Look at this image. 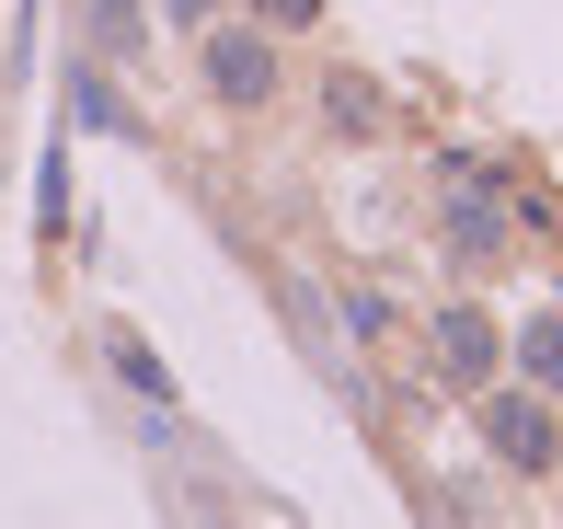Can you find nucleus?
Masks as SVG:
<instances>
[{
	"label": "nucleus",
	"instance_id": "obj_9",
	"mask_svg": "<svg viewBox=\"0 0 563 529\" xmlns=\"http://www.w3.org/2000/svg\"><path fill=\"white\" fill-rule=\"evenodd\" d=\"M242 12H253V23H276V35H311L322 0H242Z\"/></svg>",
	"mask_w": 563,
	"mask_h": 529
},
{
	"label": "nucleus",
	"instance_id": "obj_4",
	"mask_svg": "<svg viewBox=\"0 0 563 529\" xmlns=\"http://www.w3.org/2000/svg\"><path fill=\"white\" fill-rule=\"evenodd\" d=\"M506 368H518L529 392H552V403H563V299H552V311H529L518 334H506Z\"/></svg>",
	"mask_w": 563,
	"mask_h": 529
},
{
	"label": "nucleus",
	"instance_id": "obj_5",
	"mask_svg": "<svg viewBox=\"0 0 563 529\" xmlns=\"http://www.w3.org/2000/svg\"><path fill=\"white\" fill-rule=\"evenodd\" d=\"M379 115H391V92L368 69H322V128L334 139H379Z\"/></svg>",
	"mask_w": 563,
	"mask_h": 529
},
{
	"label": "nucleus",
	"instance_id": "obj_11",
	"mask_svg": "<svg viewBox=\"0 0 563 529\" xmlns=\"http://www.w3.org/2000/svg\"><path fill=\"white\" fill-rule=\"evenodd\" d=\"M162 23H185V35H208V23H219V0H162Z\"/></svg>",
	"mask_w": 563,
	"mask_h": 529
},
{
	"label": "nucleus",
	"instance_id": "obj_10",
	"mask_svg": "<svg viewBox=\"0 0 563 529\" xmlns=\"http://www.w3.org/2000/svg\"><path fill=\"white\" fill-rule=\"evenodd\" d=\"M345 334L379 345V334H391V299H379V288H345Z\"/></svg>",
	"mask_w": 563,
	"mask_h": 529
},
{
	"label": "nucleus",
	"instance_id": "obj_1",
	"mask_svg": "<svg viewBox=\"0 0 563 529\" xmlns=\"http://www.w3.org/2000/svg\"><path fill=\"white\" fill-rule=\"evenodd\" d=\"M472 438L495 449V472H518V484H552L563 472V403L552 392H529V381H483L472 392Z\"/></svg>",
	"mask_w": 563,
	"mask_h": 529
},
{
	"label": "nucleus",
	"instance_id": "obj_8",
	"mask_svg": "<svg viewBox=\"0 0 563 529\" xmlns=\"http://www.w3.org/2000/svg\"><path fill=\"white\" fill-rule=\"evenodd\" d=\"M104 368H115V381H126V392H150V403H162V392H173V368H162V357H150V345H139V334H126V322H115V334H104Z\"/></svg>",
	"mask_w": 563,
	"mask_h": 529
},
{
	"label": "nucleus",
	"instance_id": "obj_3",
	"mask_svg": "<svg viewBox=\"0 0 563 529\" xmlns=\"http://www.w3.org/2000/svg\"><path fill=\"white\" fill-rule=\"evenodd\" d=\"M426 345H438V381H449V392H483V381L506 368V334H495V311H483V299H449Z\"/></svg>",
	"mask_w": 563,
	"mask_h": 529
},
{
	"label": "nucleus",
	"instance_id": "obj_6",
	"mask_svg": "<svg viewBox=\"0 0 563 529\" xmlns=\"http://www.w3.org/2000/svg\"><path fill=\"white\" fill-rule=\"evenodd\" d=\"M69 115H81L92 139H150V115L126 104V92H115V58H104V69L81 58V92H69Z\"/></svg>",
	"mask_w": 563,
	"mask_h": 529
},
{
	"label": "nucleus",
	"instance_id": "obj_7",
	"mask_svg": "<svg viewBox=\"0 0 563 529\" xmlns=\"http://www.w3.org/2000/svg\"><path fill=\"white\" fill-rule=\"evenodd\" d=\"M81 46H92V58H139V46H150V12H139V0H81Z\"/></svg>",
	"mask_w": 563,
	"mask_h": 529
},
{
	"label": "nucleus",
	"instance_id": "obj_2",
	"mask_svg": "<svg viewBox=\"0 0 563 529\" xmlns=\"http://www.w3.org/2000/svg\"><path fill=\"white\" fill-rule=\"evenodd\" d=\"M196 81H208V104H230V115H265L276 104V81H288V69H276V23H208V35H196Z\"/></svg>",
	"mask_w": 563,
	"mask_h": 529
}]
</instances>
